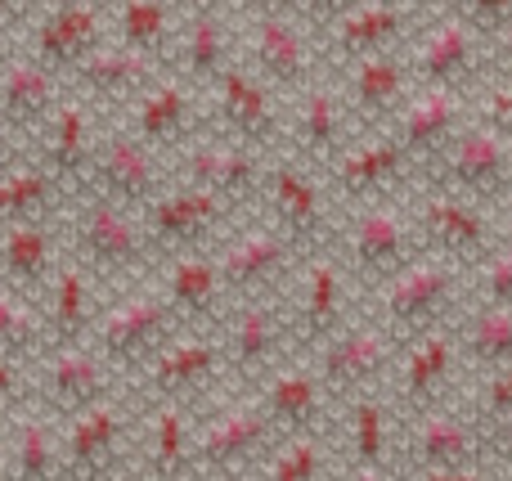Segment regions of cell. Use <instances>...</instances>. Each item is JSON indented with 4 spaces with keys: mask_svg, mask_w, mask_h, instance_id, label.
<instances>
[{
    "mask_svg": "<svg viewBox=\"0 0 512 481\" xmlns=\"http://www.w3.org/2000/svg\"><path fill=\"white\" fill-rule=\"evenodd\" d=\"M72 261L86 266L95 275V284H113V288H135L144 275L158 270V257L149 248V234H144L140 212L113 203V198H99L90 189L72 194Z\"/></svg>",
    "mask_w": 512,
    "mask_h": 481,
    "instance_id": "obj_1",
    "label": "cell"
},
{
    "mask_svg": "<svg viewBox=\"0 0 512 481\" xmlns=\"http://www.w3.org/2000/svg\"><path fill=\"white\" fill-rule=\"evenodd\" d=\"M279 450L256 396H234L194 428V481H252Z\"/></svg>",
    "mask_w": 512,
    "mask_h": 481,
    "instance_id": "obj_2",
    "label": "cell"
},
{
    "mask_svg": "<svg viewBox=\"0 0 512 481\" xmlns=\"http://www.w3.org/2000/svg\"><path fill=\"white\" fill-rule=\"evenodd\" d=\"M180 333L185 329H180L176 311L167 306V297L158 293V284L153 288L135 284V288H126L117 302H108L104 311H99L90 347L99 351V360H104L117 378L122 374L140 378L144 369H149V360L158 356L171 338H180Z\"/></svg>",
    "mask_w": 512,
    "mask_h": 481,
    "instance_id": "obj_3",
    "label": "cell"
},
{
    "mask_svg": "<svg viewBox=\"0 0 512 481\" xmlns=\"http://www.w3.org/2000/svg\"><path fill=\"white\" fill-rule=\"evenodd\" d=\"M463 270L441 257H418L391 284L378 288V324L396 342H418L445 329V315L459 306Z\"/></svg>",
    "mask_w": 512,
    "mask_h": 481,
    "instance_id": "obj_4",
    "label": "cell"
},
{
    "mask_svg": "<svg viewBox=\"0 0 512 481\" xmlns=\"http://www.w3.org/2000/svg\"><path fill=\"white\" fill-rule=\"evenodd\" d=\"M265 221L301 252V257H319V252L337 248V225L333 207H328V189L319 176L297 158H274L265 167Z\"/></svg>",
    "mask_w": 512,
    "mask_h": 481,
    "instance_id": "obj_5",
    "label": "cell"
},
{
    "mask_svg": "<svg viewBox=\"0 0 512 481\" xmlns=\"http://www.w3.org/2000/svg\"><path fill=\"white\" fill-rule=\"evenodd\" d=\"M319 36L301 23V9H252L248 18V68L274 95H301L319 81Z\"/></svg>",
    "mask_w": 512,
    "mask_h": 481,
    "instance_id": "obj_6",
    "label": "cell"
},
{
    "mask_svg": "<svg viewBox=\"0 0 512 481\" xmlns=\"http://www.w3.org/2000/svg\"><path fill=\"white\" fill-rule=\"evenodd\" d=\"M337 243H342L346 275L360 279V284L373 288V293L423 257L414 221H409V212L396 203V198L355 207L351 225H346V234H337Z\"/></svg>",
    "mask_w": 512,
    "mask_h": 481,
    "instance_id": "obj_7",
    "label": "cell"
},
{
    "mask_svg": "<svg viewBox=\"0 0 512 481\" xmlns=\"http://www.w3.org/2000/svg\"><path fill=\"white\" fill-rule=\"evenodd\" d=\"M225 356V378L243 387H261L265 378L279 365H288V356H297V342H292V315L283 306V297L270 302H243L230 306V315L216 329Z\"/></svg>",
    "mask_w": 512,
    "mask_h": 481,
    "instance_id": "obj_8",
    "label": "cell"
},
{
    "mask_svg": "<svg viewBox=\"0 0 512 481\" xmlns=\"http://www.w3.org/2000/svg\"><path fill=\"white\" fill-rule=\"evenodd\" d=\"M234 212L225 198L207 194L194 185H167L149 207L140 212L144 234H149L153 257L171 261V257H189V252H212V243L225 239V230L234 225Z\"/></svg>",
    "mask_w": 512,
    "mask_h": 481,
    "instance_id": "obj_9",
    "label": "cell"
},
{
    "mask_svg": "<svg viewBox=\"0 0 512 481\" xmlns=\"http://www.w3.org/2000/svg\"><path fill=\"white\" fill-rule=\"evenodd\" d=\"M216 266H221V284L230 293V306H243V302L283 297V288L301 275L306 257L270 221H256V225L234 230V239L221 243Z\"/></svg>",
    "mask_w": 512,
    "mask_h": 481,
    "instance_id": "obj_10",
    "label": "cell"
},
{
    "mask_svg": "<svg viewBox=\"0 0 512 481\" xmlns=\"http://www.w3.org/2000/svg\"><path fill=\"white\" fill-rule=\"evenodd\" d=\"M418 27V5H396V0H355V5H333L324 23H315L319 54L337 72L351 68L373 54L405 50V36Z\"/></svg>",
    "mask_w": 512,
    "mask_h": 481,
    "instance_id": "obj_11",
    "label": "cell"
},
{
    "mask_svg": "<svg viewBox=\"0 0 512 481\" xmlns=\"http://www.w3.org/2000/svg\"><path fill=\"white\" fill-rule=\"evenodd\" d=\"M409 221H414L418 248H423L427 257H441L459 270L486 266V261L504 248L486 207L468 203V198H459V194H445V189H427L414 203Z\"/></svg>",
    "mask_w": 512,
    "mask_h": 481,
    "instance_id": "obj_12",
    "label": "cell"
},
{
    "mask_svg": "<svg viewBox=\"0 0 512 481\" xmlns=\"http://www.w3.org/2000/svg\"><path fill=\"white\" fill-rule=\"evenodd\" d=\"M400 360V342L378 320H351L328 347L315 351V374L333 405H351L360 396H373L391 378Z\"/></svg>",
    "mask_w": 512,
    "mask_h": 481,
    "instance_id": "obj_13",
    "label": "cell"
},
{
    "mask_svg": "<svg viewBox=\"0 0 512 481\" xmlns=\"http://www.w3.org/2000/svg\"><path fill=\"white\" fill-rule=\"evenodd\" d=\"M427 189H445L468 203H504L512 198V140L495 135L490 126L468 122L459 140L423 171Z\"/></svg>",
    "mask_w": 512,
    "mask_h": 481,
    "instance_id": "obj_14",
    "label": "cell"
},
{
    "mask_svg": "<svg viewBox=\"0 0 512 481\" xmlns=\"http://www.w3.org/2000/svg\"><path fill=\"white\" fill-rule=\"evenodd\" d=\"M63 432V481H126L135 473L126 441H131V405L122 396L59 423Z\"/></svg>",
    "mask_w": 512,
    "mask_h": 481,
    "instance_id": "obj_15",
    "label": "cell"
},
{
    "mask_svg": "<svg viewBox=\"0 0 512 481\" xmlns=\"http://www.w3.org/2000/svg\"><path fill=\"white\" fill-rule=\"evenodd\" d=\"M221 378H225V356L216 333H180L149 360V369L140 374V387L149 405L194 410L198 401H207L216 392Z\"/></svg>",
    "mask_w": 512,
    "mask_h": 481,
    "instance_id": "obj_16",
    "label": "cell"
},
{
    "mask_svg": "<svg viewBox=\"0 0 512 481\" xmlns=\"http://www.w3.org/2000/svg\"><path fill=\"white\" fill-rule=\"evenodd\" d=\"M346 302H351V275H346L342 257L337 252L306 257V266L297 275V297L288 306L297 356H315L319 347H328L351 324Z\"/></svg>",
    "mask_w": 512,
    "mask_h": 481,
    "instance_id": "obj_17",
    "label": "cell"
},
{
    "mask_svg": "<svg viewBox=\"0 0 512 481\" xmlns=\"http://www.w3.org/2000/svg\"><path fill=\"white\" fill-rule=\"evenodd\" d=\"M36 396H41V410L54 414L59 423L77 419V414L95 410V405L113 401L117 396V374L99 360V351L90 347H54L45 351V360L32 369Z\"/></svg>",
    "mask_w": 512,
    "mask_h": 481,
    "instance_id": "obj_18",
    "label": "cell"
},
{
    "mask_svg": "<svg viewBox=\"0 0 512 481\" xmlns=\"http://www.w3.org/2000/svg\"><path fill=\"white\" fill-rule=\"evenodd\" d=\"M86 189L99 198H113V203L131 207V212H144V207L167 189V171H162L158 153L135 140L126 126H108V131L99 135Z\"/></svg>",
    "mask_w": 512,
    "mask_h": 481,
    "instance_id": "obj_19",
    "label": "cell"
},
{
    "mask_svg": "<svg viewBox=\"0 0 512 481\" xmlns=\"http://www.w3.org/2000/svg\"><path fill=\"white\" fill-rule=\"evenodd\" d=\"M409 68H414L418 90H463L468 95L486 68V41L472 32L468 18L454 5L418 36V45L409 50Z\"/></svg>",
    "mask_w": 512,
    "mask_h": 481,
    "instance_id": "obj_20",
    "label": "cell"
},
{
    "mask_svg": "<svg viewBox=\"0 0 512 481\" xmlns=\"http://www.w3.org/2000/svg\"><path fill=\"white\" fill-rule=\"evenodd\" d=\"M265 153H252L234 140H221V135H198L189 149L176 153V180L180 185L207 189V194L225 198L230 207H243L248 198H261L265 185Z\"/></svg>",
    "mask_w": 512,
    "mask_h": 481,
    "instance_id": "obj_21",
    "label": "cell"
},
{
    "mask_svg": "<svg viewBox=\"0 0 512 481\" xmlns=\"http://www.w3.org/2000/svg\"><path fill=\"white\" fill-rule=\"evenodd\" d=\"M108 9L90 5V0H63L50 5L36 27L27 32V54H32L41 68H50L54 77H72L81 63L95 50L108 45Z\"/></svg>",
    "mask_w": 512,
    "mask_h": 481,
    "instance_id": "obj_22",
    "label": "cell"
},
{
    "mask_svg": "<svg viewBox=\"0 0 512 481\" xmlns=\"http://www.w3.org/2000/svg\"><path fill=\"white\" fill-rule=\"evenodd\" d=\"M216 95V135L234 140L252 153H265L283 140V117H279V99L265 86L248 63H234L221 81L212 86Z\"/></svg>",
    "mask_w": 512,
    "mask_h": 481,
    "instance_id": "obj_23",
    "label": "cell"
},
{
    "mask_svg": "<svg viewBox=\"0 0 512 481\" xmlns=\"http://www.w3.org/2000/svg\"><path fill=\"white\" fill-rule=\"evenodd\" d=\"M409 176H414V158L400 149V140L391 131L355 140L351 149L328 167V185H333V194H342L346 203H355V207L396 198L400 189L409 185Z\"/></svg>",
    "mask_w": 512,
    "mask_h": 481,
    "instance_id": "obj_24",
    "label": "cell"
},
{
    "mask_svg": "<svg viewBox=\"0 0 512 481\" xmlns=\"http://www.w3.org/2000/svg\"><path fill=\"white\" fill-rule=\"evenodd\" d=\"M342 104L351 113V122L360 126H382L391 131L396 117L405 113V104L414 99L418 81H414V68H409V54L396 50V54H373V59H360L351 68H342Z\"/></svg>",
    "mask_w": 512,
    "mask_h": 481,
    "instance_id": "obj_25",
    "label": "cell"
},
{
    "mask_svg": "<svg viewBox=\"0 0 512 481\" xmlns=\"http://www.w3.org/2000/svg\"><path fill=\"white\" fill-rule=\"evenodd\" d=\"M252 396L265 410L270 428L279 432V441L328 437V410H333V396L324 392V383H319V374H315L310 360H288V365H279Z\"/></svg>",
    "mask_w": 512,
    "mask_h": 481,
    "instance_id": "obj_26",
    "label": "cell"
},
{
    "mask_svg": "<svg viewBox=\"0 0 512 481\" xmlns=\"http://www.w3.org/2000/svg\"><path fill=\"white\" fill-rule=\"evenodd\" d=\"M486 428L477 423V414L463 410H441L409 419L405 437V464L409 473H436V468H486Z\"/></svg>",
    "mask_w": 512,
    "mask_h": 481,
    "instance_id": "obj_27",
    "label": "cell"
},
{
    "mask_svg": "<svg viewBox=\"0 0 512 481\" xmlns=\"http://www.w3.org/2000/svg\"><path fill=\"white\" fill-rule=\"evenodd\" d=\"M158 293L176 311L185 333H216L221 320L230 315V293L221 284V266L216 252H189V257H171L158 266Z\"/></svg>",
    "mask_w": 512,
    "mask_h": 481,
    "instance_id": "obj_28",
    "label": "cell"
},
{
    "mask_svg": "<svg viewBox=\"0 0 512 481\" xmlns=\"http://www.w3.org/2000/svg\"><path fill=\"white\" fill-rule=\"evenodd\" d=\"M454 369H459V338H454V329L409 342L400 351L396 369H391V401L405 410V419L441 410L445 392L454 383Z\"/></svg>",
    "mask_w": 512,
    "mask_h": 481,
    "instance_id": "obj_29",
    "label": "cell"
},
{
    "mask_svg": "<svg viewBox=\"0 0 512 481\" xmlns=\"http://www.w3.org/2000/svg\"><path fill=\"white\" fill-rule=\"evenodd\" d=\"M162 77H167V63L108 41L104 50L90 54L68 81H72V95H81L90 108H99V113H104V108L126 113V108H131L140 95H149Z\"/></svg>",
    "mask_w": 512,
    "mask_h": 481,
    "instance_id": "obj_30",
    "label": "cell"
},
{
    "mask_svg": "<svg viewBox=\"0 0 512 481\" xmlns=\"http://www.w3.org/2000/svg\"><path fill=\"white\" fill-rule=\"evenodd\" d=\"M351 113L342 104V90L315 81L310 90H301L297 104L288 117V140H292V158L306 162V167H333L346 149H351Z\"/></svg>",
    "mask_w": 512,
    "mask_h": 481,
    "instance_id": "obj_31",
    "label": "cell"
},
{
    "mask_svg": "<svg viewBox=\"0 0 512 481\" xmlns=\"http://www.w3.org/2000/svg\"><path fill=\"white\" fill-rule=\"evenodd\" d=\"M99 108H90L81 95H63V104L54 108V117L41 131V149H36V162L50 171L59 185H68V194H81L90 176V162H95L99 149Z\"/></svg>",
    "mask_w": 512,
    "mask_h": 481,
    "instance_id": "obj_32",
    "label": "cell"
},
{
    "mask_svg": "<svg viewBox=\"0 0 512 481\" xmlns=\"http://www.w3.org/2000/svg\"><path fill=\"white\" fill-rule=\"evenodd\" d=\"M122 126L135 135L140 144H149L153 153H180L198 140V104H194V86H185L180 77H162L149 95H140L131 108L122 113Z\"/></svg>",
    "mask_w": 512,
    "mask_h": 481,
    "instance_id": "obj_33",
    "label": "cell"
},
{
    "mask_svg": "<svg viewBox=\"0 0 512 481\" xmlns=\"http://www.w3.org/2000/svg\"><path fill=\"white\" fill-rule=\"evenodd\" d=\"M468 126V95L463 90H418L405 104V113L396 117L391 135L400 140V149L414 158V167H432Z\"/></svg>",
    "mask_w": 512,
    "mask_h": 481,
    "instance_id": "obj_34",
    "label": "cell"
},
{
    "mask_svg": "<svg viewBox=\"0 0 512 481\" xmlns=\"http://www.w3.org/2000/svg\"><path fill=\"white\" fill-rule=\"evenodd\" d=\"M234 63L239 59H234L230 14L216 5L185 9V23H180V36H176V54H171V68H180V81L194 90L216 86Z\"/></svg>",
    "mask_w": 512,
    "mask_h": 481,
    "instance_id": "obj_35",
    "label": "cell"
},
{
    "mask_svg": "<svg viewBox=\"0 0 512 481\" xmlns=\"http://www.w3.org/2000/svg\"><path fill=\"white\" fill-rule=\"evenodd\" d=\"M99 284L86 266L77 261H59L54 270L50 288L41 297V320H45V338H50V351L54 347H86L90 333L99 324Z\"/></svg>",
    "mask_w": 512,
    "mask_h": 481,
    "instance_id": "obj_36",
    "label": "cell"
},
{
    "mask_svg": "<svg viewBox=\"0 0 512 481\" xmlns=\"http://www.w3.org/2000/svg\"><path fill=\"white\" fill-rule=\"evenodd\" d=\"M63 77L32 59V54H5L0 59V122L18 135H41L54 108L63 104Z\"/></svg>",
    "mask_w": 512,
    "mask_h": 481,
    "instance_id": "obj_37",
    "label": "cell"
},
{
    "mask_svg": "<svg viewBox=\"0 0 512 481\" xmlns=\"http://www.w3.org/2000/svg\"><path fill=\"white\" fill-rule=\"evenodd\" d=\"M194 428L180 405H149L135 473L149 481H194Z\"/></svg>",
    "mask_w": 512,
    "mask_h": 481,
    "instance_id": "obj_38",
    "label": "cell"
},
{
    "mask_svg": "<svg viewBox=\"0 0 512 481\" xmlns=\"http://www.w3.org/2000/svg\"><path fill=\"white\" fill-rule=\"evenodd\" d=\"M54 270H59L54 225H14V230H0V288L41 306Z\"/></svg>",
    "mask_w": 512,
    "mask_h": 481,
    "instance_id": "obj_39",
    "label": "cell"
},
{
    "mask_svg": "<svg viewBox=\"0 0 512 481\" xmlns=\"http://www.w3.org/2000/svg\"><path fill=\"white\" fill-rule=\"evenodd\" d=\"M68 203H72L68 185H59L36 158H23L9 176H0V230H14V225H59Z\"/></svg>",
    "mask_w": 512,
    "mask_h": 481,
    "instance_id": "obj_40",
    "label": "cell"
},
{
    "mask_svg": "<svg viewBox=\"0 0 512 481\" xmlns=\"http://www.w3.org/2000/svg\"><path fill=\"white\" fill-rule=\"evenodd\" d=\"M185 23V9L171 5V0H122V5L108 9V27H113L117 45L135 54H149V59L167 63L176 54V36Z\"/></svg>",
    "mask_w": 512,
    "mask_h": 481,
    "instance_id": "obj_41",
    "label": "cell"
},
{
    "mask_svg": "<svg viewBox=\"0 0 512 481\" xmlns=\"http://www.w3.org/2000/svg\"><path fill=\"white\" fill-rule=\"evenodd\" d=\"M9 481H63V432L45 410H18L9 432Z\"/></svg>",
    "mask_w": 512,
    "mask_h": 481,
    "instance_id": "obj_42",
    "label": "cell"
},
{
    "mask_svg": "<svg viewBox=\"0 0 512 481\" xmlns=\"http://www.w3.org/2000/svg\"><path fill=\"white\" fill-rule=\"evenodd\" d=\"M346 464L360 468V473H391L396 455V432H391V405L387 396H360V401L346 405Z\"/></svg>",
    "mask_w": 512,
    "mask_h": 481,
    "instance_id": "obj_43",
    "label": "cell"
},
{
    "mask_svg": "<svg viewBox=\"0 0 512 481\" xmlns=\"http://www.w3.org/2000/svg\"><path fill=\"white\" fill-rule=\"evenodd\" d=\"M454 338H459V356L472 369H486V378L499 374V369L512 365V306L477 302L468 311V320L454 329Z\"/></svg>",
    "mask_w": 512,
    "mask_h": 481,
    "instance_id": "obj_44",
    "label": "cell"
},
{
    "mask_svg": "<svg viewBox=\"0 0 512 481\" xmlns=\"http://www.w3.org/2000/svg\"><path fill=\"white\" fill-rule=\"evenodd\" d=\"M45 351H50V338H45L41 306L0 288V360L36 369L45 360Z\"/></svg>",
    "mask_w": 512,
    "mask_h": 481,
    "instance_id": "obj_45",
    "label": "cell"
},
{
    "mask_svg": "<svg viewBox=\"0 0 512 481\" xmlns=\"http://www.w3.org/2000/svg\"><path fill=\"white\" fill-rule=\"evenodd\" d=\"M252 481H328V437L279 441V450Z\"/></svg>",
    "mask_w": 512,
    "mask_h": 481,
    "instance_id": "obj_46",
    "label": "cell"
},
{
    "mask_svg": "<svg viewBox=\"0 0 512 481\" xmlns=\"http://www.w3.org/2000/svg\"><path fill=\"white\" fill-rule=\"evenodd\" d=\"M477 293H481L486 306H512V239L486 261V266H481Z\"/></svg>",
    "mask_w": 512,
    "mask_h": 481,
    "instance_id": "obj_47",
    "label": "cell"
},
{
    "mask_svg": "<svg viewBox=\"0 0 512 481\" xmlns=\"http://www.w3.org/2000/svg\"><path fill=\"white\" fill-rule=\"evenodd\" d=\"M495 419H512V365L490 374L477 392V423H495Z\"/></svg>",
    "mask_w": 512,
    "mask_h": 481,
    "instance_id": "obj_48",
    "label": "cell"
},
{
    "mask_svg": "<svg viewBox=\"0 0 512 481\" xmlns=\"http://www.w3.org/2000/svg\"><path fill=\"white\" fill-rule=\"evenodd\" d=\"M477 122L490 126L495 135H504V140H512V77L495 81V86L486 90V99H481V108H477Z\"/></svg>",
    "mask_w": 512,
    "mask_h": 481,
    "instance_id": "obj_49",
    "label": "cell"
},
{
    "mask_svg": "<svg viewBox=\"0 0 512 481\" xmlns=\"http://www.w3.org/2000/svg\"><path fill=\"white\" fill-rule=\"evenodd\" d=\"M32 392L27 383V365H14V360H0V414H18Z\"/></svg>",
    "mask_w": 512,
    "mask_h": 481,
    "instance_id": "obj_50",
    "label": "cell"
},
{
    "mask_svg": "<svg viewBox=\"0 0 512 481\" xmlns=\"http://www.w3.org/2000/svg\"><path fill=\"white\" fill-rule=\"evenodd\" d=\"M486 428V450L490 459H499V464L512 473V419H495V423H481Z\"/></svg>",
    "mask_w": 512,
    "mask_h": 481,
    "instance_id": "obj_51",
    "label": "cell"
},
{
    "mask_svg": "<svg viewBox=\"0 0 512 481\" xmlns=\"http://www.w3.org/2000/svg\"><path fill=\"white\" fill-rule=\"evenodd\" d=\"M486 63L499 72V81H508V77H512V23L495 36V41L486 45Z\"/></svg>",
    "mask_w": 512,
    "mask_h": 481,
    "instance_id": "obj_52",
    "label": "cell"
},
{
    "mask_svg": "<svg viewBox=\"0 0 512 481\" xmlns=\"http://www.w3.org/2000/svg\"><path fill=\"white\" fill-rule=\"evenodd\" d=\"M18 162H23V135L0 122V176H9Z\"/></svg>",
    "mask_w": 512,
    "mask_h": 481,
    "instance_id": "obj_53",
    "label": "cell"
},
{
    "mask_svg": "<svg viewBox=\"0 0 512 481\" xmlns=\"http://www.w3.org/2000/svg\"><path fill=\"white\" fill-rule=\"evenodd\" d=\"M409 481H495L486 468H436V473H409Z\"/></svg>",
    "mask_w": 512,
    "mask_h": 481,
    "instance_id": "obj_54",
    "label": "cell"
},
{
    "mask_svg": "<svg viewBox=\"0 0 512 481\" xmlns=\"http://www.w3.org/2000/svg\"><path fill=\"white\" fill-rule=\"evenodd\" d=\"M342 481H396V473H360V468H351Z\"/></svg>",
    "mask_w": 512,
    "mask_h": 481,
    "instance_id": "obj_55",
    "label": "cell"
},
{
    "mask_svg": "<svg viewBox=\"0 0 512 481\" xmlns=\"http://www.w3.org/2000/svg\"><path fill=\"white\" fill-rule=\"evenodd\" d=\"M0 481H9V464H5V455H0Z\"/></svg>",
    "mask_w": 512,
    "mask_h": 481,
    "instance_id": "obj_56",
    "label": "cell"
},
{
    "mask_svg": "<svg viewBox=\"0 0 512 481\" xmlns=\"http://www.w3.org/2000/svg\"><path fill=\"white\" fill-rule=\"evenodd\" d=\"M126 481H149V477H140V473H131V477H126Z\"/></svg>",
    "mask_w": 512,
    "mask_h": 481,
    "instance_id": "obj_57",
    "label": "cell"
}]
</instances>
